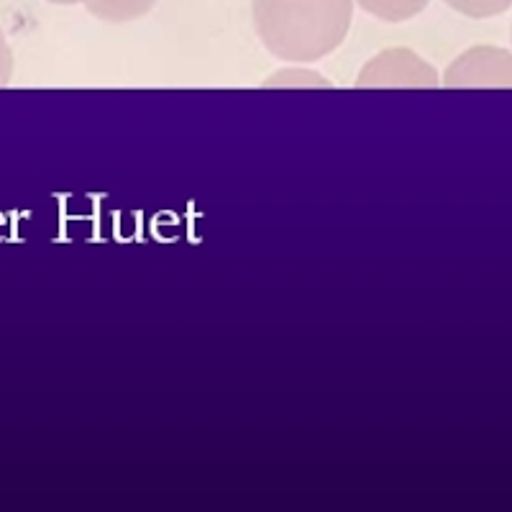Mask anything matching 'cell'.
<instances>
[{"instance_id": "cell-1", "label": "cell", "mask_w": 512, "mask_h": 512, "mask_svg": "<svg viewBox=\"0 0 512 512\" xmlns=\"http://www.w3.org/2000/svg\"><path fill=\"white\" fill-rule=\"evenodd\" d=\"M251 24L272 57L313 64L346 41L354 0H251Z\"/></svg>"}, {"instance_id": "cell-2", "label": "cell", "mask_w": 512, "mask_h": 512, "mask_svg": "<svg viewBox=\"0 0 512 512\" xmlns=\"http://www.w3.org/2000/svg\"><path fill=\"white\" fill-rule=\"evenodd\" d=\"M359 90H436L441 88L438 70L418 52L405 47L382 49L369 59L356 77Z\"/></svg>"}, {"instance_id": "cell-3", "label": "cell", "mask_w": 512, "mask_h": 512, "mask_svg": "<svg viewBox=\"0 0 512 512\" xmlns=\"http://www.w3.org/2000/svg\"><path fill=\"white\" fill-rule=\"evenodd\" d=\"M441 88L448 90H510L512 57L505 47L477 44L461 52L448 64L441 77Z\"/></svg>"}, {"instance_id": "cell-4", "label": "cell", "mask_w": 512, "mask_h": 512, "mask_svg": "<svg viewBox=\"0 0 512 512\" xmlns=\"http://www.w3.org/2000/svg\"><path fill=\"white\" fill-rule=\"evenodd\" d=\"M85 6L90 16L100 18L105 24H128L157 6V0H77Z\"/></svg>"}, {"instance_id": "cell-5", "label": "cell", "mask_w": 512, "mask_h": 512, "mask_svg": "<svg viewBox=\"0 0 512 512\" xmlns=\"http://www.w3.org/2000/svg\"><path fill=\"white\" fill-rule=\"evenodd\" d=\"M361 11H367L369 16L387 21V24H402L410 18L420 16L428 8L431 0H356Z\"/></svg>"}, {"instance_id": "cell-6", "label": "cell", "mask_w": 512, "mask_h": 512, "mask_svg": "<svg viewBox=\"0 0 512 512\" xmlns=\"http://www.w3.org/2000/svg\"><path fill=\"white\" fill-rule=\"evenodd\" d=\"M262 88H280V90H326L333 88V82L315 70L305 67H287L277 70L272 77L262 82Z\"/></svg>"}, {"instance_id": "cell-7", "label": "cell", "mask_w": 512, "mask_h": 512, "mask_svg": "<svg viewBox=\"0 0 512 512\" xmlns=\"http://www.w3.org/2000/svg\"><path fill=\"white\" fill-rule=\"evenodd\" d=\"M451 11L461 13L474 21H484V18H497L502 13L510 11L512 0H443Z\"/></svg>"}, {"instance_id": "cell-8", "label": "cell", "mask_w": 512, "mask_h": 512, "mask_svg": "<svg viewBox=\"0 0 512 512\" xmlns=\"http://www.w3.org/2000/svg\"><path fill=\"white\" fill-rule=\"evenodd\" d=\"M13 72H16V57H13L11 41H8L6 31L0 26V88H8V85H11Z\"/></svg>"}, {"instance_id": "cell-9", "label": "cell", "mask_w": 512, "mask_h": 512, "mask_svg": "<svg viewBox=\"0 0 512 512\" xmlns=\"http://www.w3.org/2000/svg\"><path fill=\"white\" fill-rule=\"evenodd\" d=\"M47 3H54V6H77V0H47Z\"/></svg>"}]
</instances>
